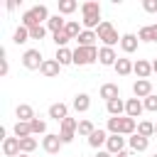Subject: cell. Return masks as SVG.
<instances>
[{
  "label": "cell",
  "instance_id": "obj_40",
  "mask_svg": "<svg viewBox=\"0 0 157 157\" xmlns=\"http://www.w3.org/2000/svg\"><path fill=\"white\" fill-rule=\"evenodd\" d=\"M142 105H145V110L157 113V96H155V93H152V96H147V98L142 101Z\"/></svg>",
  "mask_w": 157,
  "mask_h": 157
},
{
  "label": "cell",
  "instance_id": "obj_3",
  "mask_svg": "<svg viewBox=\"0 0 157 157\" xmlns=\"http://www.w3.org/2000/svg\"><path fill=\"white\" fill-rule=\"evenodd\" d=\"M98 59V47H76L74 49V64L76 66H88Z\"/></svg>",
  "mask_w": 157,
  "mask_h": 157
},
{
  "label": "cell",
  "instance_id": "obj_46",
  "mask_svg": "<svg viewBox=\"0 0 157 157\" xmlns=\"http://www.w3.org/2000/svg\"><path fill=\"white\" fill-rule=\"evenodd\" d=\"M17 157H29V155H25V152H20V155H17Z\"/></svg>",
  "mask_w": 157,
  "mask_h": 157
},
{
  "label": "cell",
  "instance_id": "obj_14",
  "mask_svg": "<svg viewBox=\"0 0 157 157\" xmlns=\"http://www.w3.org/2000/svg\"><path fill=\"white\" fill-rule=\"evenodd\" d=\"M132 71L137 74V78H150V74H152V61H147V59H137V61L132 64Z\"/></svg>",
  "mask_w": 157,
  "mask_h": 157
},
{
  "label": "cell",
  "instance_id": "obj_10",
  "mask_svg": "<svg viewBox=\"0 0 157 157\" xmlns=\"http://www.w3.org/2000/svg\"><path fill=\"white\" fill-rule=\"evenodd\" d=\"M22 150H20V137H5L2 140V155L5 157H17Z\"/></svg>",
  "mask_w": 157,
  "mask_h": 157
},
{
  "label": "cell",
  "instance_id": "obj_23",
  "mask_svg": "<svg viewBox=\"0 0 157 157\" xmlns=\"http://www.w3.org/2000/svg\"><path fill=\"white\" fill-rule=\"evenodd\" d=\"M105 142H108V132H105V130H101V128H96V132L88 137V145H91L93 150H98V147H101V145H105Z\"/></svg>",
  "mask_w": 157,
  "mask_h": 157
},
{
  "label": "cell",
  "instance_id": "obj_25",
  "mask_svg": "<svg viewBox=\"0 0 157 157\" xmlns=\"http://www.w3.org/2000/svg\"><path fill=\"white\" fill-rule=\"evenodd\" d=\"M135 130H137V123H135V118H120V135H135Z\"/></svg>",
  "mask_w": 157,
  "mask_h": 157
},
{
  "label": "cell",
  "instance_id": "obj_5",
  "mask_svg": "<svg viewBox=\"0 0 157 157\" xmlns=\"http://www.w3.org/2000/svg\"><path fill=\"white\" fill-rule=\"evenodd\" d=\"M42 147H44V152H49V155H56V152L64 147V142H61L59 132H47V135L42 137Z\"/></svg>",
  "mask_w": 157,
  "mask_h": 157
},
{
  "label": "cell",
  "instance_id": "obj_6",
  "mask_svg": "<svg viewBox=\"0 0 157 157\" xmlns=\"http://www.w3.org/2000/svg\"><path fill=\"white\" fill-rule=\"evenodd\" d=\"M132 93H135V98H140V101H145L147 96H152V83H150V78H137V81L132 83Z\"/></svg>",
  "mask_w": 157,
  "mask_h": 157
},
{
  "label": "cell",
  "instance_id": "obj_36",
  "mask_svg": "<svg viewBox=\"0 0 157 157\" xmlns=\"http://www.w3.org/2000/svg\"><path fill=\"white\" fill-rule=\"evenodd\" d=\"M69 42H71V37H69L64 29H61V32H54V44H56V49H64Z\"/></svg>",
  "mask_w": 157,
  "mask_h": 157
},
{
  "label": "cell",
  "instance_id": "obj_37",
  "mask_svg": "<svg viewBox=\"0 0 157 157\" xmlns=\"http://www.w3.org/2000/svg\"><path fill=\"white\" fill-rule=\"evenodd\" d=\"M76 130H78V120H76V118L61 120V132H76Z\"/></svg>",
  "mask_w": 157,
  "mask_h": 157
},
{
  "label": "cell",
  "instance_id": "obj_20",
  "mask_svg": "<svg viewBox=\"0 0 157 157\" xmlns=\"http://www.w3.org/2000/svg\"><path fill=\"white\" fill-rule=\"evenodd\" d=\"M137 39H142V42H157V22H155V25H145V27H140Z\"/></svg>",
  "mask_w": 157,
  "mask_h": 157
},
{
  "label": "cell",
  "instance_id": "obj_43",
  "mask_svg": "<svg viewBox=\"0 0 157 157\" xmlns=\"http://www.w3.org/2000/svg\"><path fill=\"white\" fill-rule=\"evenodd\" d=\"M96 157H115V155H110L108 150H98V152H96Z\"/></svg>",
  "mask_w": 157,
  "mask_h": 157
},
{
  "label": "cell",
  "instance_id": "obj_39",
  "mask_svg": "<svg viewBox=\"0 0 157 157\" xmlns=\"http://www.w3.org/2000/svg\"><path fill=\"white\" fill-rule=\"evenodd\" d=\"M120 118H108V132L110 135H120Z\"/></svg>",
  "mask_w": 157,
  "mask_h": 157
},
{
  "label": "cell",
  "instance_id": "obj_4",
  "mask_svg": "<svg viewBox=\"0 0 157 157\" xmlns=\"http://www.w3.org/2000/svg\"><path fill=\"white\" fill-rule=\"evenodd\" d=\"M42 64H44V56H42L39 49H27V52L22 54V66H25V69L37 71V69H42Z\"/></svg>",
  "mask_w": 157,
  "mask_h": 157
},
{
  "label": "cell",
  "instance_id": "obj_38",
  "mask_svg": "<svg viewBox=\"0 0 157 157\" xmlns=\"http://www.w3.org/2000/svg\"><path fill=\"white\" fill-rule=\"evenodd\" d=\"M44 34H47V25H39V27L29 29V39H44Z\"/></svg>",
  "mask_w": 157,
  "mask_h": 157
},
{
  "label": "cell",
  "instance_id": "obj_22",
  "mask_svg": "<svg viewBox=\"0 0 157 157\" xmlns=\"http://www.w3.org/2000/svg\"><path fill=\"white\" fill-rule=\"evenodd\" d=\"M132 64H135V61H130V59L120 56V59L115 61V66H113V69H115V74H118V76H128V74H132Z\"/></svg>",
  "mask_w": 157,
  "mask_h": 157
},
{
  "label": "cell",
  "instance_id": "obj_41",
  "mask_svg": "<svg viewBox=\"0 0 157 157\" xmlns=\"http://www.w3.org/2000/svg\"><path fill=\"white\" fill-rule=\"evenodd\" d=\"M142 10L145 12H157V0H142Z\"/></svg>",
  "mask_w": 157,
  "mask_h": 157
},
{
  "label": "cell",
  "instance_id": "obj_19",
  "mask_svg": "<svg viewBox=\"0 0 157 157\" xmlns=\"http://www.w3.org/2000/svg\"><path fill=\"white\" fill-rule=\"evenodd\" d=\"M128 142H130V150H132V152H145V150L150 147V140H147V137H142V135H137V132H135V135H130V140H128Z\"/></svg>",
  "mask_w": 157,
  "mask_h": 157
},
{
  "label": "cell",
  "instance_id": "obj_30",
  "mask_svg": "<svg viewBox=\"0 0 157 157\" xmlns=\"http://www.w3.org/2000/svg\"><path fill=\"white\" fill-rule=\"evenodd\" d=\"M12 42H15V44H25V42H29V29L20 25V27L15 29V34H12Z\"/></svg>",
  "mask_w": 157,
  "mask_h": 157
},
{
  "label": "cell",
  "instance_id": "obj_47",
  "mask_svg": "<svg viewBox=\"0 0 157 157\" xmlns=\"http://www.w3.org/2000/svg\"><path fill=\"white\" fill-rule=\"evenodd\" d=\"M155 135H157V123H155Z\"/></svg>",
  "mask_w": 157,
  "mask_h": 157
},
{
  "label": "cell",
  "instance_id": "obj_42",
  "mask_svg": "<svg viewBox=\"0 0 157 157\" xmlns=\"http://www.w3.org/2000/svg\"><path fill=\"white\" fill-rule=\"evenodd\" d=\"M59 137H61V142H64V145L74 142V132H59Z\"/></svg>",
  "mask_w": 157,
  "mask_h": 157
},
{
  "label": "cell",
  "instance_id": "obj_27",
  "mask_svg": "<svg viewBox=\"0 0 157 157\" xmlns=\"http://www.w3.org/2000/svg\"><path fill=\"white\" fill-rule=\"evenodd\" d=\"M54 59H56L61 66H69V64H74V52L66 49V47H64V49H56V56H54Z\"/></svg>",
  "mask_w": 157,
  "mask_h": 157
},
{
  "label": "cell",
  "instance_id": "obj_18",
  "mask_svg": "<svg viewBox=\"0 0 157 157\" xmlns=\"http://www.w3.org/2000/svg\"><path fill=\"white\" fill-rule=\"evenodd\" d=\"M105 110L110 113V118H120V115L125 113V101H123V98L108 101V103H105Z\"/></svg>",
  "mask_w": 157,
  "mask_h": 157
},
{
  "label": "cell",
  "instance_id": "obj_12",
  "mask_svg": "<svg viewBox=\"0 0 157 157\" xmlns=\"http://www.w3.org/2000/svg\"><path fill=\"white\" fill-rule=\"evenodd\" d=\"M142 110H145V105H142L140 98H128V101H125V115H128V118H140Z\"/></svg>",
  "mask_w": 157,
  "mask_h": 157
},
{
  "label": "cell",
  "instance_id": "obj_26",
  "mask_svg": "<svg viewBox=\"0 0 157 157\" xmlns=\"http://www.w3.org/2000/svg\"><path fill=\"white\" fill-rule=\"evenodd\" d=\"M64 27H66V20H64L61 15H52L49 22H47V29H52V34H54V32H61Z\"/></svg>",
  "mask_w": 157,
  "mask_h": 157
},
{
  "label": "cell",
  "instance_id": "obj_48",
  "mask_svg": "<svg viewBox=\"0 0 157 157\" xmlns=\"http://www.w3.org/2000/svg\"><path fill=\"white\" fill-rule=\"evenodd\" d=\"M152 157H157V152H155V155H152Z\"/></svg>",
  "mask_w": 157,
  "mask_h": 157
},
{
  "label": "cell",
  "instance_id": "obj_11",
  "mask_svg": "<svg viewBox=\"0 0 157 157\" xmlns=\"http://www.w3.org/2000/svg\"><path fill=\"white\" fill-rule=\"evenodd\" d=\"M42 76H47V78H54V76H59V71H61V64L56 61V59H44V64H42Z\"/></svg>",
  "mask_w": 157,
  "mask_h": 157
},
{
  "label": "cell",
  "instance_id": "obj_33",
  "mask_svg": "<svg viewBox=\"0 0 157 157\" xmlns=\"http://www.w3.org/2000/svg\"><path fill=\"white\" fill-rule=\"evenodd\" d=\"M20 150H22L25 155L34 152V150H37V137H32V135H29V137H22V140H20Z\"/></svg>",
  "mask_w": 157,
  "mask_h": 157
},
{
  "label": "cell",
  "instance_id": "obj_2",
  "mask_svg": "<svg viewBox=\"0 0 157 157\" xmlns=\"http://www.w3.org/2000/svg\"><path fill=\"white\" fill-rule=\"evenodd\" d=\"M96 37L103 42V47H115V44H120V37H118V29L108 22V20H103L101 25H98V29H96Z\"/></svg>",
  "mask_w": 157,
  "mask_h": 157
},
{
  "label": "cell",
  "instance_id": "obj_34",
  "mask_svg": "<svg viewBox=\"0 0 157 157\" xmlns=\"http://www.w3.org/2000/svg\"><path fill=\"white\" fill-rule=\"evenodd\" d=\"M76 7H78L76 0H59V15H71Z\"/></svg>",
  "mask_w": 157,
  "mask_h": 157
},
{
  "label": "cell",
  "instance_id": "obj_29",
  "mask_svg": "<svg viewBox=\"0 0 157 157\" xmlns=\"http://www.w3.org/2000/svg\"><path fill=\"white\" fill-rule=\"evenodd\" d=\"M64 32H66L71 39H78V34H81L83 29H81V25H78L76 20H66V27H64Z\"/></svg>",
  "mask_w": 157,
  "mask_h": 157
},
{
  "label": "cell",
  "instance_id": "obj_32",
  "mask_svg": "<svg viewBox=\"0 0 157 157\" xmlns=\"http://www.w3.org/2000/svg\"><path fill=\"white\" fill-rule=\"evenodd\" d=\"M32 135V128H29V123H22V120H17L15 123V137H29Z\"/></svg>",
  "mask_w": 157,
  "mask_h": 157
},
{
  "label": "cell",
  "instance_id": "obj_17",
  "mask_svg": "<svg viewBox=\"0 0 157 157\" xmlns=\"http://www.w3.org/2000/svg\"><path fill=\"white\" fill-rule=\"evenodd\" d=\"M81 15L83 17H101V2L98 0H88L81 5Z\"/></svg>",
  "mask_w": 157,
  "mask_h": 157
},
{
  "label": "cell",
  "instance_id": "obj_24",
  "mask_svg": "<svg viewBox=\"0 0 157 157\" xmlns=\"http://www.w3.org/2000/svg\"><path fill=\"white\" fill-rule=\"evenodd\" d=\"M96 32H91V29H83L81 34H78V39H76V44L78 47H96Z\"/></svg>",
  "mask_w": 157,
  "mask_h": 157
},
{
  "label": "cell",
  "instance_id": "obj_16",
  "mask_svg": "<svg viewBox=\"0 0 157 157\" xmlns=\"http://www.w3.org/2000/svg\"><path fill=\"white\" fill-rule=\"evenodd\" d=\"M15 115H17V120H22V123H32L37 115H34V110H32V105H27V103H20L17 108H15Z\"/></svg>",
  "mask_w": 157,
  "mask_h": 157
},
{
  "label": "cell",
  "instance_id": "obj_35",
  "mask_svg": "<svg viewBox=\"0 0 157 157\" xmlns=\"http://www.w3.org/2000/svg\"><path fill=\"white\" fill-rule=\"evenodd\" d=\"M29 128H32V135H47V123L42 118H34L29 123Z\"/></svg>",
  "mask_w": 157,
  "mask_h": 157
},
{
  "label": "cell",
  "instance_id": "obj_28",
  "mask_svg": "<svg viewBox=\"0 0 157 157\" xmlns=\"http://www.w3.org/2000/svg\"><path fill=\"white\" fill-rule=\"evenodd\" d=\"M137 135H142V137H152L155 135V123H150V120H140L137 123Z\"/></svg>",
  "mask_w": 157,
  "mask_h": 157
},
{
  "label": "cell",
  "instance_id": "obj_44",
  "mask_svg": "<svg viewBox=\"0 0 157 157\" xmlns=\"http://www.w3.org/2000/svg\"><path fill=\"white\" fill-rule=\"evenodd\" d=\"M152 74H157V59L152 61Z\"/></svg>",
  "mask_w": 157,
  "mask_h": 157
},
{
  "label": "cell",
  "instance_id": "obj_21",
  "mask_svg": "<svg viewBox=\"0 0 157 157\" xmlns=\"http://www.w3.org/2000/svg\"><path fill=\"white\" fill-rule=\"evenodd\" d=\"M101 98H105V103L108 101H115V98H120V88L115 83H103L101 86Z\"/></svg>",
  "mask_w": 157,
  "mask_h": 157
},
{
  "label": "cell",
  "instance_id": "obj_1",
  "mask_svg": "<svg viewBox=\"0 0 157 157\" xmlns=\"http://www.w3.org/2000/svg\"><path fill=\"white\" fill-rule=\"evenodd\" d=\"M49 10H47V5H34V7H29L25 15H22V27H27V29H32V27H39L42 22L47 25L49 22Z\"/></svg>",
  "mask_w": 157,
  "mask_h": 157
},
{
  "label": "cell",
  "instance_id": "obj_9",
  "mask_svg": "<svg viewBox=\"0 0 157 157\" xmlns=\"http://www.w3.org/2000/svg\"><path fill=\"white\" fill-rule=\"evenodd\" d=\"M118 59H120V56L115 54V49H110V47H101V49H98V61H101L103 66H115Z\"/></svg>",
  "mask_w": 157,
  "mask_h": 157
},
{
  "label": "cell",
  "instance_id": "obj_13",
  "mask_svg": "<svg viewBox=\"0 0 157 157\" xmlns=\"http://www.w3.org/2000/svg\"><path fill=\"white\" fill-rule=\"evenodd\" d=\"M137 42H140L137 34H130V32H128V34H120V49H123L125 54H132V52L137 49Z\"/></svg>",
  "mask_w": 157,
  "mask_h": 157
},
{
  "label": "cell",
  "instance_id": "obj_45",
  "mask_svg": "<svg viewBox=\"0 0 157 157\" xmlns=\"http://www.w3.org/2000/svg\"><path fill=\"white\" fill-rule=\"evenodd\" d=\"M115 157H130V152H120V155H115Z\"/></svg>",
  "mask_w": 157,
  "mask_h": 157
},
{
  "label": "cell",
  "instance_id": "obj_31",
  "mask_svg": "<svg viewBox=\"0 0 157 157\" xmlns=\"http://www.w3.org/2000/svg\"><path fill=\"white\" fill-rule=\"evenodd\" d=\"M76 132H78L81 137H86V140H88V137H91V135L96 132V128H93V123H91V120H81V123H78V130H76Z\"/></svg>",
  "mask_w": 157,
  "mask_h": 157
},
{
  "label": "cell",
  "instance_id": "obj_8",
  "mask_svg": "<svg viewBox=\"0 0 157 157\" xmlns=\"http://www.w3.org/2000/svg\"><path fill=\"white\" fill-rule=\"evenodd\" d=\"M105 150H108L110 155H120V152H125V137H123V135H108Z\"/></svg>",
  "mask_w": 157,
  "mask_h": 157
},
{
  "label": "cell",
  "instance_id": "obj_15",
  "mask_svg": "<svg viewBox=\"0 0 157 157\" xmlns=\"http://www.w3.org/2000/svg\"><path fill=\"white\" fill-rule=\"evenodd\" d=\"M71 108H74L76 113H86V110L91 108V96H88V93H78V96L71 101Z\"/></svg>",
  "mask_w": 157,
  "mask_h": 157
},
{
  "label": "cell",
  "instance_id": "obj_7",
  "mask_svg": "<svg viewBox=\"0 0 157 157\" xmlns=\"http://www.w3.org/2000/svg\"><path fill=\"white\" fill-rule=\"evenodd\" d=\"M49 118L56 120V123L66 120V118H69V105L61 103V101H59V103H52V105H49Z\"/></svg>",
  "mask_w": 157,
  "mask_h": 157
}]
</instances>
